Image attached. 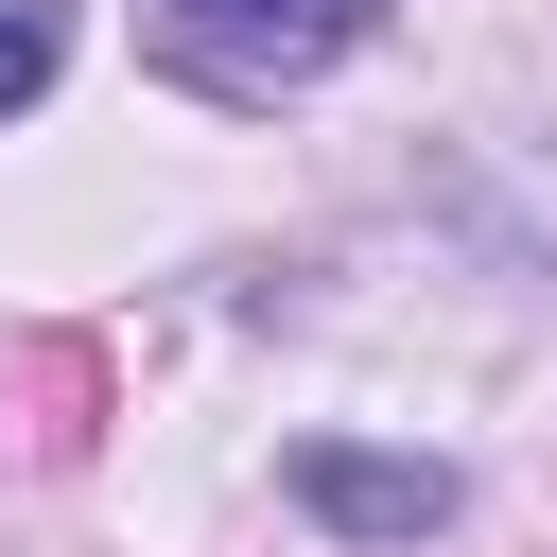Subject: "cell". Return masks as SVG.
I'll return each mask as SVG.
<instances>
[{
	"label": "cell",
	"instance_id": "cell-1",
	"mask_svg": "<svg viewBox=\"0 0 557 557\" xmlns=\"http://www.w3.org/2000/svg\"><path fill=\"white\" fill-rule=\"evenodd\" d=\"M174 17V52L209 70V87H296V70H331L383 0H157Z\"/></svg>",
	"mask_w": 557,
	"mask_h": 557
},
{
	"label": "cell",
	"instance_id": "cell-2",
	"mask_svg": "<svg viewBox=\"0 0 557 557\" xmlns=\"http://www.w3.org/2000/svg\"><path fill=\"white\" fill-rule=\"evenodd\" d=\"M331 540H435L453 522V470L435 453H366V435H296V470H278Z\"/></svg>",
	"mask_w": 557,
	"mask_h": 557
},
{
	"label": "cell",
	"instance_id": "cell-3",
	"mask_svg": "<svg viewBox=\"0 0 557 557\" xmlns=\"http://www.w3.org/2000/svg\"><path fill=\"white\" fill-rule=\"evenodd\" d=\"M52 70H70V17H52V0H0V122H17Z\"/></svg>",
	"mask_w": 557,
	"mask_h": 557
}]
</instances>
